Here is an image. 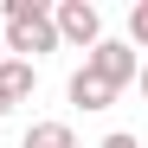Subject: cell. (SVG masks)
Wrapping results in <instances>:
<instances>
[{
  "mask_svg": "<svg viewBox=\"0 0 148 148\" xmlns=\"http://www.w3.org/2000/svg\"><path fill=\"white\" fill-rule=\"evenodd\" d=\"M0 39H7V52H26V64L45 58V52H58L52 7H45V0H7V7H0Z\"/></svg>",
  "mask_w": 148,
  "mask_h": 148,
  "instance_id": "6da1fadb",
  "label": "cell"
},
{
  "mask_svg": "<svg viewBox=\"0 0 148 148\" xmlns=\"http://www.w3.org/2000/svg\"><path fill=\"white\" fill-rule=\"evenodd\" d=\"M97 148H142V142H135L129 129H110V135H103V142H97Z\"/></svg>",
  "mask_w": 148,
  "mask_h": 148,
  "instance_id": "ba28073f",
  "label": "cell"
},
{
  "mask_svg": "<svg viewBox=\"0 0 148 148\" xmlns=\"http://www.w3.org/2000/svg\"><path fill=\"white\" fill-rule=\"evenodd\" d=\"M84 71H90V77H103L110 90L135 84V45H129V39H97L90 52H84Z\"/></svg>",
  "mask_w": 148,
  "mask_h": 148,
  "instance_id": "7a4b0ae2",
  "label": "cell"
},
{
  "mask_svg": "<svg viewBox=\"0 0 148 148\" xmlns=\"http://www.w3.org/2000/svg\"><path fill=\"white\" fill-rule=\"evenodd\" d=\"M32 90H39V64H26V58H7V64H0V116H7L13 103H26Z\"/></svg>",
  "mask_w": 148,
  "mask_h": 148,
  "instance_id": "277c9868",
  "label": "cell"
},
{
  "mask_svg": "<svg viewBox=\"0 0 148 148\" xmlns=\"http://www.w3.org/2000/svg\"><path fill=\"white\" fill-rule=\"evenodd\" d=\"M19 148H77V142H71V122H32Z\"/></svg>",
  "mask_w": 148,
  "mask_h": 148,
  "instance_id": "8992f818",
  "label": "cell"
},
{
  "mask_svg": "<svg viewBox=\"0 0 148 148\" xmlns=\"http://www.w3.org/2000/svg\"><path fill=\"white\" fill-rule=\"evenodd\" d=\"M0 64H7V39H0Z\"/></svg>",
  "mask_w": 148,
  "mask_h": 148,
  "instance_id": "30bf717a",
  "label": "cell"
},
{
  "mask_svg": "<svg viewBox=\"0 0 148 148\" xmlns=\"http://www.w3.org/2000/svg\"><path fill=\"white\" fill-rule=\"evenodd\" d=\"M129 45H148V0L129 7Z\"/></svg>",
  "mask_w": 148,
  "mask_h": 148,
  "instance_id": "52a82bcc",
  "label": "cell"
},
{
  "mask_svg": "<svg viewBox=\"0 0 148 148\" xmlns=\"http://www.w3.org/2000/svg\"><path fill=\"white\" fill-rule=\"evenodd\" d=\"M52 26H58V45H97L103 39V13H97L90 0H58Z\"/></svg>",
  "mask_w": 148,
  "mask_h": 148,
  "instance_id": "3957f363",
  "label": "cell"
},
{
  "mask_svg": "<svg viewBox=\"0 0 148 148\" xmlns=\"http://www.w3.org/2000/svg\"><path fill=\"white\" fill-rule=\"evenodd\" d=\"M71 103H77V110H110L116 90H110L103 77H90V71H71Z\"/></svg>",
  "mask_w": 148,
  "mask_h": 148,
  "instance_id": "5b68a950",
  "label": "cell"
},
{
  "mask_svg": "<svg viewBox=\"0 0 148 148\" xmlns=\"http://www.w3.org/2000/svg\"><path fill=\"white\" fill-rule=\"evenodd\" d=\"M135 84H142V97H148V64H142V71H135Z\"/></svg>",
  "mask_w": 148,
  "mask_h": 148,
  "instance_id": "9c48e42d",
  "label": "cell"
}]
</instances>
